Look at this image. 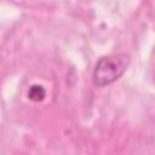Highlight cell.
Returning a JSON list of instances; mask_svg holds the SVG:
<instances>
[{"label":"cell","instance_id":"6da1fadb","mask_svg":"<svg viewBox=\"0 0 155 155\" xmlns=\"http://www.w3.org/2000/svg\"><path fill=\"white\" fill-rule=\"evenodd\" d=\"M131 57L127 53H115L101 57L93 69V84L98 87L117 81L128 69Z\"/></svg>","mask_w":155,"mask_h":155},{"label":"cell","instance_id":"7a4b0ae2","mask_svg":"<svg viewBox=\"0 0 155 155\" xmlns=\"http://www.w3.org/2000/svg\"><path fill=\"white\" fill-rule=\"evenodd\" d=\"M46 97V90L42 85L34 84L28 90V98L31 102H42Z\"/></svg>","mask_w":155,"mask_h":155}]
</instances>
